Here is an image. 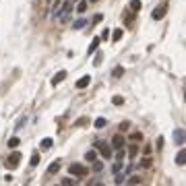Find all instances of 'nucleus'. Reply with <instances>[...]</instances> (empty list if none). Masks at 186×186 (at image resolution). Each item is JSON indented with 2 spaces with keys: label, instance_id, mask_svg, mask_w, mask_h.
<instances>
[{
  "label": "nucleus",
  "instance_id": "29",
  "mask_svg": "<svg viewBox=\"0 0 186 186\" xmlns=\"http://www.w3.org/2000/svg\"><path fill=\"white\" fill-rule=\"evenodd\" d=\"M120 170H122V161H116V163H114V167H112V172H114V174H118Z\"/></svg>",
  "mask_w": 186,
  "mask_h": 186
},
{
  "label": "nucleus",
  "instance_id": "14",
  "mask_svg": "<svg viewBox=\"0 0 186 186\" xmlns=\"http://www.w3.org/2000/svg\"><path fill=\"white\" fill-rule=\"evenodd\" d=\"M122 29H114V31H112V39H114V41H120V39H122Z\"/></svg>",
  "mask_w": 186,
  "mask_h": 186
},
{
  "label": "nucleus",
  "instance_id": "10",
  "mask_svg": "<svg viewBox=\"0 0 186 186\" xmlns=\"http://www.w3.org/2000/svg\"><path fill=\"white\" fill-rule=\"evenodd\" d=\"M176 163L178 165H186V149H182V151L176 155Z\"/></svg>",
  "mask_w": 186,
  "mask_h": 186
},
{
  "label": "nucleus",
  "instance_id": "22",
  "mask_svg": "<svg viewBox=\"0 0 186 186\" xmlns=\"http://www.w3.org/2000/svg\"><path fill=\"white\" fill-rule=\"evenodd\" d=\"M62 186H76V182H75V178H64L62 180Z\"/></svg>",
  "mask_w": 186,
  "mask_h": 186
},
{
  "label": "nucleus",
  "instance_id": "5",
  "mask_svg": "<svg viewBox=\"0 0 186 186\" xmlns=\"http://www.w3.org/2000/svg\"><path fill=\"white\" fill-rule=\"evenodd\" d=\"M112 149H124V137L122 134H116V137H112Z\"/></svg>",
  "mask_w": 186,
  "mask_h": 186
},
{
  "label": "nucleus",
  "instance_id": "18",
  "mask_svg": "<svg viewBox=\"0 0 186 186\" xmlns=\"http://www.w3.org/2000/svg\"><path fill=\"white\" fill-rule=\"evenodd\" d=\"M130 141H132V143H141V141H143V134H141V132H132Z\"/></svg>",
  "mask_w": 186,
  "mask_h": 186
},
{
  "label": "nucleus",
  "instance_id": "12",
  "mask_svg": "<svg viewBox=\"0 0 186 186\" xmlns=\"http://www.w3.org/2000/svg\"><path fill=\"white\" fill-rule=\"evenodd\" d=\"M19 145H21V138H19V137H13V138H8V147H10V149H17Z\"/></svg>",
  "mask_w": 186,
  "mask_h": 186
},
{
  "label": "nucleus",
  "instance_id": "30",
  "mask_svg": "<svg viewBox=\"0 0 186 186\" xmlns=\"http://www.w3.org/2000/svg\"><path fill=\"white\" fill-rule=\"evenodd\" d=\"M85 23H87V21L79 19V21H76V23H75V25H72V27H75V29H83V27H85Z\"/></svg>",
  "mask_w": 186,
  "mask_h": 186
},
{
  "label": "nucleus",
  "instance_id": "3",
  "mask_svg": "<svg viewBox=\"0 0 186 186\" xmlns=\"http://www.w3.org/2000/svg\"><path fill=\"white\" fill-rule=\"evenodd\" d=\"M95 147L99 149V153H101V157H103V159H110V157H114V155H112V145H108V143H101V141H97V143H95Z\"/></svg>",
  "mask_w": 186,
  "mask_h": 186
},
{
  "label": "nucleus",
  "instance_id": "28",
  "mask_svg": "<svg viewBox=\"0 0 186 186\" xmlns=\"http://www.w3.org/2000/svg\"><path fill=\"white\" fill-rule=\"evenodd\" d=\"M128 128H130V122H126V120H124V122H120V132L128 130Z\"/></svg>",
  "mask_w": 186,
  "mask_h": 186
},
{
  "label": "nucleus",
  "instance_id": "17",
  "mask_svg": "<svg viewBox=\"0 0 186 186\" xmlns=\"http://www.w3.org/2000/svg\"><path fill=\"white\" fill-rule=\"evenodd\" d=\"M52 143H54V141H52V138H43V141H41V149H43V151H46V149H50V147H52Z\"/></svg>",
  "mask_w": 186,
  "mask_h": 186
},
{
  "label": "nucleus",
  "instance_id": "2",
  "mask_svg": "<svg viewBox=\"0 0 186 186\" xmlns=\"http://www.w3.org/2000/svg\"><path fill=\"white\" fill-rule=\"evenodd\" d=\"M21 157H23V155H21L19 151H13L10 155H6L4 163H6V167H8V170H14V167H17V165L21 163Z\"/></svg>",
  "mask_w": 186,
  "mask_h": 186
},
{
  "label": "nucleus",
  "instance_id": "6",
  "mask_svg": "<svg viewBox=\"0 0 186 186\" xmlns=\"http://www.w3.org/2000/svg\"><path fill=\"white\" fill-rule=\"evenodd\" d=\"M174 141H176L178 145H182L186 141V132L182 130V128H176V130H174Z\"/></svg>",
  "mask_w": 186,
  "mask_h": 186
},
{
  "label": "nucleus",
  "instance_id": "32",
  "mask_svg": "<svg viewBox=\"0 0 186 186\" xmlns=\"http://www.w3.org/2000/svg\"><path fill=\"white\" fill-rule=\"evenodd\" d=\"M141 165H143V167H149V165H151V157H145L143 161H141Z\"/></svg>",
  "mask_w": 186,
  "mask_h": 186
},
{
  "label": "nucleus",
  "instance_id": "20",
  "mask_svg": "<svg viewBox=\"0 0 186 186\" xmlns=\"http://www.w3.org/2000/svg\"><path fill=\"white\" fill-rule=\"evenodd\" d=\"M112 103H114V105H122V103H124V97L122 95H114V97H112Z\"/></svg>",
  "mask_w": 186,
  "mask_h": 186
},
{
  "label": "nucleus",
  "instance_id": "15",
  "mask_svg": "<svg viewBox=\"0 0 186 186\" xmlns=\"http://www.w3.org/2000/svg\"><path fill=\"white\" fill-rule=\"evenodd\" d=\"M60 170V161H54V163H50V167H48V174H56Z\"/></svg>",
  "mask_w": 186,
  "mask_h": 186
},
{
  "label": "nucleus",
  "instance_id": "33",
  "mask_svg": "<svg viewBox=\"0 0 186 186\" xmlns=\"http://www.w3.org/2000/svg\"><path fill=\"white\" fill-rule=\"evenodd\" d=\"M101 37H103V39H108V37H110V29H108V27L101 31Z\"/></svg>",
  "mask_w": 186,
  "mask_h": 186
},
{
  "label": "nucleus",
  "instance_id": "36",
  "mask_svg": "<svg viewBox=\"0 0 186 186\" xmlns=\"http://www.w3.org/2000/svg\"><path fill=\"white\" fill-rule=\"evenodd\" d=\"M72 2H75V0H72Z\"/></svg>",
  "mask_w": 186,
  "mask_h": 186
},
{
  "label": "nucleus",
  "instance_id": "7",
  "mask_svg": "<svg viewBox=\"0 0 186 186\" xmlns=\"http://www.w3.org/2000/svg\"><path fill=\"white\" fill-rule=\"evenodd\" d=\"M91 83V76L89 75H85V76H81V79H79V81H76V89H85V87H87V85H89Z\"/></svg>",
  "mask_w": 186,
  "mask_h": 186
},
{
  "label": "nucleus",
  "instance_id": "23",
  "mask_svg": "<svg viewBox=\"0 0 186 186\" xmlns=\"http://www.w3.org/2000/svg\"><path fill=\"white\" fill-rule=\"evenodd\" d=\"M29 163H31V165H37V163H39V153H33V155H31V159H29Z\"/></svg>",
  "mask_w": 186,
  "mask_h": 186
},
{
  "label": "nucleus",
  "instance_id": "24",
  "mask_svg": "<svg viewBox=\"0 0 186 186\" xmlns=\"http://www.w3.org/2000/svg\"><path fill=\"white\" fill-rule=\"evenodd\" d=\"M101 170H103V163L95 159V161H93V172H101Z\"/></svg>",
  "mask_w": 186,
  "mask_h": 186
},
{
  "label": "nucleus",
  "instance_id": "26",
  "mask_svg": "<svg viewBox=\"0 0 186 186\" xmlns=\"http://www.w3.org/2000/svg\"><path fill=\"white\" fill-rule=\"evenodd\" d=\"M114 157H116V161H124V149H118Z\"/></svg>",
  "mask_w": 186,
  "mask_h": 186
},
{
  "label": "nucleus",
  "instance_id": "21",
  "mask_svg": "<svg viewBox=\"0 0 186 186\" xmlns=\"http://www.w3.org/2000/svg\"><path fill=\"white\" fill-rule=\"evenodd\" d=\"M87 6H89V4H87L85 0H81V2L76 4V10H79V13H85V10H87Z\"/></svg>",
  "mask_w": 186,
  "mask_h": 186
},
{
  "label": "nucleus",
  "instance_id": "13",
  "mask_svg": "<svg viewBox=\"0 0 186 186\" xmlns=\"http://www.w3.org/2000/svg\"><path fill=\"white\" fill-rule=\"evenodd\" d=\"M141 176H132V178H128V186H141Z\"/></svg>",
  "mask_w": 186,
  "mask_h": 186
},
{
  "label": "nucleus",
  "instance_id": "31",
  "mask_svg": "<svg viewBox=\"0 0 186 186\" xmlns=\"http://www.w3.org/2000/svg\"><path fill=\"white\" fill-rule=\"evenodd\" d=\"M87 186H103V182H101V180H89V184H87Z\"/></svg>",
  "mask_w": 186,
  "mask_h": 186
},
{
  "label": "nucleus",
  "instance_id": "16",
  "mask_svg": "<svg viewBox=\"0 0 186 186\" xmlns=\"http://www.w3.org/2000/svg\"><path fill=\"white\" fill-rule=\"evenodd\" d=\"M97 46H99V37H95V39L91 41V46H89V50H87V52H89V54H93V52L97 50Z\"/></svg>",
  "mask_w": 186,
  "mask_h": 186
},
{
  "label": "nucleus",
  "instance_id": "35",
  "mask_svg": "<svg viewBox=\"0 0 186 186\" xmlns=\"http://www.w3.org/2000/svg\"><path fill=\"white\" fill-rule=\"evenodd\" d=\"M91 2H97V0H91Z\"/></svg>",
  "mask_w": 186,
  "mask_h": 186
},
{
  "label": "nucleus",
  "instance_id": "4",
  "mask_svg": "<svg viewBox=\"0 0 186 186\" xmlns=\"http://www.w3.org/2000/svg\"><path fill=\"white\" fill-rule=\"evenodd\" d=\"M165 13H167V4H159L157 8H153L151 19H153V21H161V19L165 17Z\"/></svg>",
  "mask_w": 186,
  "mask_h": 186
},
{
  "label": "nucleus",
  "instance_id": "9",
  "mask_svg": "<svg viewBox=\"0 0 186 186\" xmlns=\"http://www.w3.org/2000/svg\"><path fill=\"white\" fill-rule=\"evenodd\" d=\"M95 159H97V151H95V149H89V151L85 153V161H89V163H93Z\"/></svg>",
  "mask_w": 186,
  "mask_h": 186
},
{
  "label": "nucleus",
  "instance_id": "11",
  "mask_svg": "<svg viewBox=\"0 0 186 186\" xmlns=\"http://www.w3.org/2000/svg\"><path fill=\"white\" fill-rule=\"evenodd\" d=\"M128 6H130V10H132V13H137V10H141L143 2H141V0H130V4H128Z\"/></svg>",
  "mask_w": 186,
  "mask_h": 186
},
{
  "label": "nucleus",
  "instance_id": "34",
  "mask_svg": "<svg viewBox=\"0 0 186 186\" xmlns=\"http://www.w3.org/2000/svg\"><path fill=\"white\" fill-rule=\"evenodd\" d=\"M122 180H124V176H120V172L116 174V184H122Z\"/></svg>",
  "mask_w": 186,
  "mask_h": 186
},
{
  "label": "nucleus",
  "instance_id": "27",
  "mask_svg": "<svg viewBox=\"0 0 186 186\" xmlns=\"http://www.w3.org/2000/svg\"><path fill=\"white\" fill-rule=\"evenodd\" d=\"M128 153H130V157H137V153H138V147H137V143L132 145L130 149H128Z\"/></svg>",
  "mask_w": 186,
  "mask_h": 186
},
{
  "label": "nucleus",
  "instance_id": "8",
  "mask_svg": "<svg viewBox=\"0 0 186 186\" xmlns=\"http://www.w3.org/2000/svg\"><path fill=\"white\" fill-rule=\"evenodd\" d=\"M64 79H66V70H60V72H58V75H56L54 79H52V85L56 87V85H60V83L64 81Z\"/></svg>",
  "mask_w": 186,
  "mask_h": 186
},
{
  "label": "nucleus",
  "instance_id": "25",
  "mask_svg": "<svg viewBox=\"0 0 186 186\" xmlns=\"http://www.w3.org/2000/svg\"><path fill=\"white\" fill-rule=\"evenodd\" d=\"M122 75H124V68H122V66H116V68H114V76H116V79H120Z\"/></svg>",
  "mask_w": 186,
  "mask_h": 186
},
{
  "label": "nucleus",
  "instance_id": "19",
  "mask_svg": "<svg viewBox=\"0 0 186 186\" xmlns=\"http://www.w3.org/2000/svg\"><path fill=\"white\" fill-rule=\"evenodd\" d=\"M103 126H108V120H105V118H97L95 120V128H103Z\"/></svg>",
  "mask_w": 186,
  "mask_h": 186
},
{
  "label": "nucleus",
  "instance_id": "1",
  "mask_svg": "<svg viewBox=\"0 0 186 186\" xmlns=\"http://www.w3.org/2000/svg\"><path fill=\"white\" fill-rule=\"evenodd\" d=\"M68 172H70V176L72 178H83V176H87V167L83 163H70V167H68Z\"/></svg>",
  "mask_w": 186,
  "mask_h": 186
}]
</instances>
